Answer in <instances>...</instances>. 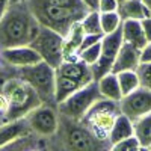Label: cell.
I'll return each mask as SVG.
<instances>
[{
	"instance_id": "e0dca14e",
	"label": "cell",
	"mask_w": 151,
	"mask_h": 151,
	"mask_svg": "<svg viewBox=\"0 0 151 151\" xmlns=\"http://www.w3.org/2000/svg\"><path fill=\"white\" fill-rule=\"evenodd\" d=\"M118 14L122 20H145L151 17V11L145 6L142 0H124L119 3Z\"/></svg>"
},
{
	"instance_id": "1f68e13d",
	"label": "cell",
	"mask_w": 151,
	"mask_h": 151,
	"mask_svg": "<svg viewBox=\"0 0 151 151\" xmlns=\"http://www.w3.org/2000/svg\"><path fill=\"white\" fill-rule=\"evenodd\" d=\"M151 62V42H148L142 50H141V64Z\"/></svg>"
},
{
	"instance_id": "9a60e30c",
	"label": "cell",
	"mask_w": 151,
	"mask_h": 151,
	"mask_svg": "<svg viewBox=\"0 0 151 151\" xmlns=\"http://www.w3.org/2000/svg\"><path fill=\"white\" fill-rule=\"evenodd\" d=\"M29 134H32V130L26 118L5 122L3 125H0V148Z\"/></svg>"
},
{
	"instance_id": "8992f818",
	"label": "cell",
	"mask_w": 151,
	"mask_h": 151,
	"mask_svg": "<svg viewBox=\"0 0 151 151\" xmlns=\"http://www.w3.org/2000/svg\"><path fill=\"white\" fill-rule=\"evenodd\" d=\"M17 76L24 82H27L36 94L40 95L42 103L58 104L55 100L56 91V70L50 67L47 62L41 60L38 64L27 65V67H15Z\"/></svg>"
},
{
	"instance_id": "4316f807",
	"label": "cell",
	"mask_w": 151,
	"mask_h": 151,
	"mask_svg": "<svg viewBox=\"0 0 151 151\" xmlns=\"http://www.w3.org/2000/svg\"><path fill=\"white\" fill-rule=\"evenodd\" d=\"M32 2L44 3V5H52V6H62V8H73V9H89L83 0H32Z\"/></svg>"
},
{
	"instance_id": "9c48e42d",
	"label": "cell",
	"mask_w": 151,
	"mask_h": 151,
	"mask_svg": "<svg viewBox=\"0 0 151 151\" xmlns=\"http://www.w3.org/2000/svg\"><path fill=\"white\" fill-rule=\"evenodd\" d=\"M27 124L33 134L45 137L48 139L50 136H53L59 127V110L58 104H48L42 103L33 109L29 115L26 116Z\"/></svg>"
},
{
	"instance_id": "ba28073f",
	"label": "cell",
	"mask_w": 151,
	"mask_h": 151,
	"mask_svg": "<svg viewBox=\"0 0 151 151\" xmlns=\"http://www.w3.org/2000/svg\"><path fill=\"white\" fill-rule=\"evenodd\" d=\"M30 47L35 48L42 60L55 70L64 62V36L48 27L41 26L40 33L33 40Z\"/></svg>"
},
{
	"instance_id": "d590c367",
	"label": "cell",
	"mask_w": 151,
	"mask_h": 151,
	"mask_svg": "<svg viewBox=\"0 0 151 151\" xmlns=\"http://www.w3.org/2000/svg\"><path fill=\"white\" fill-rule=\"evenodd\" d=\"M142 2H144V3H145V6L151 11V0H142Z\"/></svg>"
},
{
	"instance_id": "7c38bea8",
	"label": "cell",
	"mask_w": 151,
	"mask_h": 151,
	"mask_svg": "<svg viewBox=\"0 0 151 151\" xmlns=\"http://www.w3.org/2000/svg\"><path fill=\"white\" fill-rule=\"evenodd\" d=\"M42 58L30 45H21L14 48L0 50V62H5L12 67H27L41 62Z\"/></svg>"
},
{
	"instance_id": "e575fe53",
	"label": "cell",
	"mask_w": 151,
	"mask_h": 151,
	"mask_svg": "<svg viewBox=\"0 0 151 151\" xmlns=\"http://www.w3.org/2000/svg\"><path fill=\"white\" fill-rule=\"evenodd\" d=\"M9 6V0H0V17L5 14V11Z\"/></svg>"
},
{
	"instance_id": "ac0fdd59",
	"label": "cell",
	"mask_w": 151,
	"mask_h": 151,
	"mask_svg": "<svg viewBox=\"0 0 151 151\" xmlns=\"http://www.w3.org/2000/svg\"><path fill=\"white\" fill-rule=\"evenodd\" d=\"M97 83H98V89H100V94H101L103 98L121 101L122 92H121V86H119L118 76L116 74L107 73L106 76H103L101 79H98Z\"/></svg>"
},
{
	"instance_id": "74e56055",
	"label": "cell",
	"mask_w": 151,
	"mask_h": 151,
	"mask_svg": "<svg viewBox=\"0 0 151 151\" xmlns=\"http://www.w3.org/2000/svg\"><path fill=\"white\" fill-rule=\"evenodd\" d=\"M139 151H148V148H144V147H142V148H141Z\"/></svg>"
},
{
	"instance_id": "83f0119b",
	"label": "cell",
	"mask_w": 151,
	"mask_h": 151,
	"mask_svg": "<svg viewBox=\"0 0 151 151\" xmlns=\"http://www.w3.org/2000/svg\"><path fill=\"white\" fill-rule=\"evenodd\" d=\"M142 147L139 144V141L136 139V136H132V137H127L115 145H112L110 151H139Z\"/></svg>"
},
{
	"instance_id": "ab89813d",
	"label": "cell",
	"mask_w": 151,
	"mask_h": 151,
	"mask_svg": "<svg viewBox=\"0 0 151 151\" xmlns=\"http://www.w3.org/2000/svg\"><path fill=\"white\" fill-rule=\"evenodd\" d=\"M148 151H151V147H150V148H148Z\"/></svg>"
},
{
	"instance_id": "f1b7e54d",
	"label": "cell",
	"mask_w": 151,
	"mask_h": 151,
	"mask_svg": "<svg viewBox=\"0 0 151 151\" xmlns=\"http://www.w3.org/2000/svg\"><path fill=\"white\" fill-rule=\"evenodd\" d=\"M137 76H139V82L142 88H147V89H151V62H147V64H141L136 70Z\"/></svg>"
},
{
	"instance_id": "ffe728a7",
	"label": "cell",
	"mask_w": 151,
	"mask_h": 151,
	"mask_svg": "<svg viewBox=\"0 0 151 151\" xmlns=\"http://www.w3.org/2000/svg\"><path fill=\"white\" fill-rule=\"evenodd\" d=\"M80 88H83L77 80L65 77L56 73V91H55V100L56 103H62L64 100H67L70 95H73L76 91H79Z\"/></svg>"
},
{
	"instance_id": "8d00e7d4",
	"label": "cell",
	"mask_w": 151,
	"mask_h": 151,
	"mask_svg": "<svg viewBox=\"0 0 151 151\" xmlns=\"http://www.w3.org/2000/svg\"><path fill=\"white\" fill-rule=\"evenodd\" d=\"M20 2H24V0H9V5H15V3H20Z\"/></svg>"
},
{
	"instance_id": "8fae6325",
	"label": "cell",
	"mask_w": 151,
	"mask_h": 151,
	"mask_svg": "<svg viewBox=\"0 0 151 151\" xmlns=\"http://www.w3.org/2000/svg\"><path fill=\"white\" fill-rule=\"evenodd\" d=\"M121 113L130 121H136L151 112V89L139 86L132 94L125 95L119 101Z\"/></svg>"
},
{
	"instance_id": "5bb4252c",
	"label": "cell",
	"mask_w": 151,
	"mask_h": 151,
	"mask_svg": "<svg viewBox=\"0 0 151 151\" xmlns=\"http://www.w3.org/2000/svg\"><path fill=\"white\" fill-rule=\"evenodd\" d=\"M139 65H141V50L132 44L124 42L116 55V59L113 62L110 73L118 74L122 71H136Z\"/></svg>"
},
{
	"instance_id": "44dd1931",
	"label": "cell",
	"mask_w": 151,
	"mask_h": 151,
	"mask_svg": "<svg viewBox=\"0 0 151 151\" xmlns=\"http://www.w3.org/2000/svg\"><path fill=\"white\" fill-rule=\"evenodd\" d=\"M133 130L141 147L150 148L151 147V112L133 122Z\"/></svg>"
},
{
	"instance_id": "30bf717a",
	"label": "cell",
	"mask_w": 151,
	"mask_h": 151,
	"mask_svg": "<svg viewBox=\"0 0 151 151\" xmlns=\"http://www.w3.org/2000/svg\"><path fill=\"white\" fill-rule=\"evenodd\" d=\"M122 44H124V40H122V27L121 26L115 32L107 33V35L103 36L100 58L94 65H91V70H92V74H94L95 80L101 79L103 76H106L107 73L112 71L113 62H115L116 55H118Z\"/></svg>"
},
{
	"instance_id": "836d02e7",
	"label": "cell",
	"mask_w": 151,
	"mask_h": 151,
	"mask_svg": "<svg viewBox=\"0 0 151 151\" xmlns=\"http://www.w3.org/2000/svg\"><path fill=\"white\" fill-rule=\"evenodd\" d=\"M83 2L91 8V11H98V2L100 0H83Z\"/></svg>"
},
{
	"instance_id": "4dcf8cb0",
	"label": "cell",
	"mask_w": 151,
	"mask_h": 151,
	"mask_svg": "<svg viewBox=\"0 0 151 151\" xmlns=\"http://www.w3.org/2000/svg\"><path fill=\"white\" fill-rule=\"evenodd\" d=\"M119 3L116 0H100L98 2V12H118Z\"/></svg>"
},
{
	"instance_id": "d4e9b609",
	"label": "cell",
	"mask_w": 151,
	"mask_h": 151,
	"mask_svg": "<svg viewBox=\"0 0 151 151\" xmlns=\"http://www.w3.org/2000/svg\"><path fill=\"white\" fill-rule=\"evenodd\" d=\"M83 29L86 35H104L101 29V23H100V12L98 11H91L83 20Z\"/></svg>"
},
{
	"instance_id": "6da1fadb",
	"label": "cell",
	"mask_w": 151,
	"mask_h": 151,
	"mask_svg": "<svg viewBox=\"0 0 151 151\" xmlns=\"http://www.w3.org/2000/svg\"><path fill=\"white\" fill-rule=\"evenodd\" d=\"M41 30V24L27 5L20 2L9 5L0 17V50L30 45Z\"/></svg>"
},
{
	"instance_id": "d6986e66",
	"label": "cell",
	"mask_w": 151,
	"mask_h": 151,
	"mask_svg": "<svg viewBox=\"0 0 151 151\" xmlns=\"http://www.w3.org/2000/svg\"><path fill=\"white\" fill-rule=\"evenodd\" d=\"M134 136V130H133V121H130L125 115H121L116 118L115 121V125L110 132V136H109V142L110 145H115L127 137H132Z\"/></svg>"
},
{
	"instance_id": "4fadbf2b",
	"label": "cell",
	"mask_w": 151,
	"mask_h": 151,
	"mask_svg": "<svg viewBox=\"0 0 151 151\" xmlns=\"http://www.w3.org/2000/svg\"><path fill=\"white\" fill-rule=\"evenodd\" d=\"M56 73L60 74V76H65V77L77 80L82 86H86V85H89L91 82L95 80L92 70H91V65H88L82 59L62 62V64L56 68Z\"/></svg>"
},
{
	"instance_id": "2e32d148",
	"label": "cell",
	"mask_w": 151,
	"mask_h": 151,
	"mask_svg": "<svg viewBox=\"0 0 151 151\" xmlns=\"http://www.w3.org/2000/svg\"><path fill=\"white\" fill-rule=\"evenodd\" d=\"M121 27H122V40H124V42L132 44L139 50H142L148 44L144 27H142V23L139 20H122Z\"/></svg>"
},
{
	"instance_id": "d6a6232c",
	"label": "cell",
	"mask_w": 151,
	"mask_h": 151,
	"mask_svg": "<svg viewBox=\"0 0 151 151\" xmlns=\"http://www.w3.org/2000/svg\"><path fill=\"white\" fill-rule=\"evenodd\" d=\"M141 23H142V27H144V32H145V36H147V41L151 42V17L142 20Z\"/></svg>"
},
{
	"instance_id": "484cf974",
	"label": "cell",
	"mask_w": 151,
	"mask_h": 151,
	"mask_svg": "<svg viewBox=\"0 0 151 151\" xmlns=\"http://www.w3.org/2000/svg\"><path fill=\"white\" fill-rule=\"evenodd\" d=\"M100 53H101V41L95 42L89 47H86L83 50H80L79 53V59H82L83 62H86L88 65H94L95 62L100 58Z\"/></svg>"
},
{
	"instance_id": "7a4b0ae2",
	"label": "cell",
	"mask_w": 151,
	"mask_h": 151,
	"mask_svg": "<svg viewBox=\"0 0 151 151\" xmlns=\"http://www.w3.org/2000/svg\"><path fill=\"white\" fill-rule=\"evenodd\" d=\"M110 142L98 137L79 121L59 115V127L47 139V151H110Z\"/></svg>"
},
{
	"instance_id": "3957f363",
	"label": "cell",
	"mask_w": 151,
	"mask_h": 151,
	"mask_svg": "<svg viewBox=\"0 0 151 151\" xmlns=\"http://www.w3.org/2000/svg\"><path fill=\"white\" fill-rule=\"evenodd\" d=\"M32 14L38 20V23L44 27H48L62 36H67L71 26L76 21H82L88 14L89 9H73V8H62V6H52V5H44L26 0Z\"/></svg>"
},
{
	"instance_id": "7402d4cb",
	"label": "cell",
	"mask_w": 151,
	"mask_h": 151,
	"mask_svg": "<svg viewBox=\"0 0 151 151\" xmlns=\"http://www.w3.org/2000/svg\"><path fill=\"white\" fill-rule=\"evenodd\" d=\"M116 76H118V82L121 86L122 97L132 94L133 91H136L141 86L139 76H137L136 71H122V73H118Z\"/></svg>"
},
{
	"instance_id": "f35d334b",
	"label": "cell",
	"mask_w": 151,
	"mask_h": 151,
	"mask_svg": "<svg viewBox=\"0 0 151 151\" xmlns=\"http://www.w3.org/2000/svg\"><path fill=\"white\" fill-rule=\"evenodd\" d=\"M116 2H118V3H122V2H124V0H116Z\"/></svg>"
},
{
	"instance_id": "cb8c5ba5",
	"label": "cell",
	"mask_w": 151,
	"mask_h": 151,
	"mask_svg": "<svg viewBox=\"0 0 151 151\" xmlns=\"http://www.w3.org/2000/svg\"><path fill=\"white\" fill-rule=\"evenodd\" d=\"M100 23H101L103 33H112L115 32L122 23V18L119 17L118 12H100Z\"/></svg>"
},
{
	"instance_id": "52a82bcc",
	"label": "cell",
	"mask_w": 151,
	"mask_h": 151,
	"mask_svg": "<svg viewBox=\"0 0 151 151\" xmlns=\"http://www.w3.org/2000/svg\"><path fill=\"white\" fill-rule=\"evenodd\" d=\"M100 98H103V97L100 94L97 80H94L89 85L80 88L79 91H76L73 95H70L62 103H59L58 104L59 115H64V116L80 121L86 115V112L89 110L94 106V103H97Z\"/></svg>"
},
{
	"instance_id": "277c9868",
	"label": "cell",
	"mask_w": 151,
	"mask_h": 151,
	"mask_svg": "<svg viewBox=\"0 0 151 151\" xmlns=\"http://www.w3.org/2000/svg\"><path fill=\"white\" fill-rule=\"evenodd\" d=\"M3 94L9 100V112H8V121H15L26 118L29 113L42 104V100L36 94L33 88L20 79L18 76L11 77L6 85Z\"/></svg>"
},
{
	"instance_id": "603a6c76",
	"label": "cell",
	"mask_w": 151,
	"mask_h": 151,
	"mask_svg": "<svg viewBox=\"0 0 151 151\" xmlns=\"http://www.w3.org/2000/svg\"><path fill=\"white\" fill-rule=\"evenodd\" d=\"M41 137L36 136V134H29V136H24V137H20V139L11 142L5 147L0 148V151H29L32 147H35L38 142H40Z\"/></svg>"
},
{
	"instance_id": "f546056e",
	"label": "cell",
	"mask_w": 151,
	"mask_h": 151,
	"mask_svg": "<svg viewBox=\"0 0 151 151\" xmlns=\"http://www.w3.org/2000/svg\"><path fill=\"white\" fill-rule=\"evenodd\" d=\"M8 112H9V100L8 97L2 92L0 94V125H3L8 121Z\"/></svg>"
},
{
	"instance_id": "5b68a950",
	"label": "cell",
	"mask_w": 151,
	"mask_h": 151,
	"mask_svg": "<svg viewBox=\"0 0 151 151\" xmlns=\"http://www.w3.org/2000/svg\"><path fill=\"white\" fill-rule=\"evenodd\" d=\"M121 115L119 101L109 98H100L94 106L86 112V115L80 119L100 141L109 142L110 132L115 125L116 118Z\"/></svg>"
}]
</instances>
